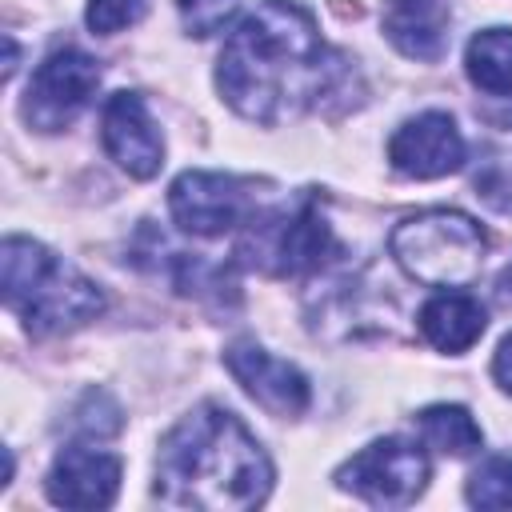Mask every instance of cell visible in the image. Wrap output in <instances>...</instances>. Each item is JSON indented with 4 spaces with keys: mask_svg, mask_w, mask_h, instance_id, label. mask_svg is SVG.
I'll list each match as a JSON object with an SVG mask.
<instances>
[{
    "mask_svg": "<svg viewBox=\"0 0 512 512\" xmlns=\"http://www.w3.org/2000/svg\"><path fill=\"white\" fill-rule=\"evenodd\" d=\"M120 456L88 444H68L44 480V492L56 508H108L120 492Z\"/></svg>",
    "mask_w": 512,
    "mask_h": 512,
    "instance_id": "12",
    "label": "cell"
},
{
    "mask_svg": "<svg viewBox=\"0 0 512 512\" xmlns=\"http://www.w3.org/2000/svg\"><path fill=\"white\" fill-rule=\"evenodd\" d=\"M168 212L192 236H224L248 216L244 184L228 172L188 168L168 188Z\"/></svg>",
    "mask_w": 512,
    "mask_h": 512,
    "instance_id": "8",
    "label": "cell"
},
{
    "mask_svg": "<svg viewBox=\"0 0 512 512\" xmlns=\"http://www.w3.org/2000/svg\"><path fill=\"white\" fill-rule=\"evenodd\" d=\"M468 80L488 96H512V28H484L464 52Z\"/></svg>",
    "mask_w": 512,
    "mask_h": 512,
    "instance_id": "15",
    "label": "cell"
},
{
    "mask_svg": "<svg viewBox=\"0 0 512 512\" xmlns=\"http://www.w3.org/2000/svg\"><path fill=\"white\" fill-rule=\"evenodd\" d=\"M344 84L348 60L320 40L312 12L292 0H260L244 12L216 60L220 96L252 124L320 108Z\"/></svg>",
    "mask_w": 512,
    "mask_h": 512,
    "instance_id": "1",
    "label": "cell"
},
{
    "mask_svg": "<svg viewBox=\"0 0 512 512\" xmlns=\"http://www.w3.org/2000/svg\"><path fill=\"white\" fill-rule=\"evenodd\" d=\"M140 16H144V0H88V12H84V20L96 36H112V32L136 24Z\"/></svg>",
    "mask_w": 512,
    "mask_h": 512,
    "instance_id": "18",
    "label": "cell"
},
{
    "mask_svg": "<svg viewBox=\"0 0 512 512\" xmlns=\"http://www.w3.org/2000/svg\"><path fill=\"white\" fill-rule=\"evenodd\" d=\"M452 0H384V36L408 60H440L448 48Z\"/></svg>",
    "mask_w": 512,
    "mask_h": 512,
    "instance_id": "13",
    "label": "cell"
},
{
    "mask_svg": "<svg viewBox=\"0 0 512 512\" xmlns=\"http://www.w3.org/2000/svg\"><path fill=\"white\" fill-rule=\"evenodd\" d=\"M464 136L448 112H420L404 120L388 140V160L400 176L412 180H436L456 168H464Z\"/></svg>",
    "mask_w": 512,
    "mask_h": 512,
    "instance_id": "10",
    "label": "cell"
},
{
    "mask_svg": "<svg viewBox=\"0 0 512 512\" xmlns=\"http://www.w3.org/2000/svg\"><path fill=\"white\" fill-rule=\"evenodd\" d=\"M472 508H512V456H488L472 468L464 488Z\"/></svg>",
    "mask_w": 512,
    "mask_h": 512,
    "instance_id": "17",
    "label": "cell"
},
{
    "mask_svg": "<svg viewBox=\"0 0 512 512\" xmlns=\"http://www.w3.org/2000/svg\"><path fill=\"white\" fill-rule=\"evenodd\" d=\"M176 8H180L188 36H212V32H220V24L236 8V0H176Z\"/></svg>",
    "mask_w": 512,
    "mask_h": 512,
    "instance_id": "19",
    "label": "cell"
},
{
    "mask_svg": "<svg viewBox=\"0 0 512 512\" xmlns=\"http://www.w3.org/2000/svg\"><path fill=\"white\" fill-rule=\"evenodd\" d=\"M100 140H104V152L136 180H152L164 164V136L152 124L140 92L108 96L100 112Z\"/></svg>",
    "mask_w": 512,
    "mask_h": 512,
    "instance_id": "11",
    "label": "cell"
},
{
    "mask_svg": "<svg viewBox=\"0 0 512 512\" xmlns=\"http://www.w3.org/2000/svg\"><path fill=\"white\" fill-rule=\"evenodd\" d=\"M392 260L428 288H464L480 276L488 236L484 228L456 208H428L400 220L388 236Z\"/></svg>",
    "mask_w": 512,
    "mask_h": 512,
    "instance_id": "4",
    "label": "cell"
},
{
    "mask_svg": "<svg viewBox=\"0 0 512 512\" xmlns=\"http://www.w3.org/2000/svg\"><path fill=\"white\" fill-rule=\"evenodd\" d=\"M420 336L436 348V352H468L484 328H488V312L476 296L468 292H452V288H440L436 296L424 300L420 308Z\"/></svg>",
    "mask_w": 512,
    "mask_h": 512,
    "instance_id": "14",
    "label": "cell"
},
{
    "mask_svg": "<svg viewBox=\"0 0 512 512\" xmlns=\"http://www.w3.org/2000/svg\"><path fill=\"white\" fill-rule=\"evenodd\" d=\"M492 376H496V384L512 396V332L500 340V348H496V356H492Z\"/></svg>",
    "mask_w": 512,
    "mask_h": 512,
    "instance_id": "21",
    "label": "cell"
},
{
    "mask_svg": "<svg viewBox=\"0 0 512 512\" xmlns=\"http://www.w3.org/2000/svg\"><path fill=\"white\" fill-rule=\"evenodd\" d=\"M96 84H100V64L88 52H80V48H56L32 72L20 112H24V120L36 132H60L96 96Z\"/></svg>",
    "mask_w": 512,
    "mask_h": 512,
    "instance_id": "7",
    "label": "cell"
},
{
    "mask_svg": "<svg viewBox=\"0 0 512 512\" xmlns=\"http://www.w3.org/2000/svg\"><path fill=\"white\" fill-rule=\"evenodd\" d=\"M476 196L500 212H512V156H496L484 164V172H476Z\"/></svg>",
    "mask_w": 512,
    "mask_h": 512,
    "instance_id": "20",
    "label": "cell"
},
{
    "mask_svg": "<svg viewBox=\"0 0 512 512\" xmlns=\"http://www.w3.org/2000/svg\"><path fill=\"white\" fill-rule=\"evenodd\" d=\"M224 368L232 372V380L272 416H300L312 400V388H308V376L272 356L268 348H260L256 340H236L224 348Z\"/></svg>",
    "mask_w": 512,
    "mask_h": 512,
    "instance_id": "9",
    "label": "cell"
},
{
    "mask_svg": "<svg viewBox=\"0 0 512 512\" xmlns=\"http://www.w3.org/2000/svg\"><path fill=\"white\" fill-rule=\"evenodd\" d=\"M272 492V460L224 404L180 416L156 452V496L172 508L248 512Z\"/></svg>",
    "mask_w": 512,
    "mask_h": 512,
    "instance_id": "2",
    "label": "cell"
},
{
    "mask_svg": "<svg viewBox=\"0 0 512 512\" xmlns=\"http://www.w3.org/2000/svg\"><path fill=\"white\" fill-rule=\"evenodd\" d=\"M500 292H504V296H512V264L500 272Z\"/></svg>",
    "mask_w": 512,
    "mask_h": 512,
    "instance_id": "22",
    "label": "cell"
},
{
    "mask_svg": "<svg viewBox=\"0 0 512 512\" xmlns=\"http://www.w3.org/2000/svg\"><path fill=\"white\" fill-rule=\"evenodd\" d=\"M236 256L268 276H304L336 256V236L320 216L316 200H296L288 208H268L244 224Z\"/></svg>",
    "mask_w": 512,
    "mask_h": 512,
    "instance_id": "5",
    "label": "cell"
},
{
    "mask_svg": "<svg viewBox=\"0 0 512 512\" xmlns=\"http://www.w3.org/2000/svg\"><path fill=\"white\" fill-rule=\"evenodd\" d=\"M428 456L420 444L380 436L336 468V484L372 508H404L428 484Z\"/></svg>",
    "mask_w": 512,
    "mask_h": 512,
    "instance_id": "6",
    "label": "cell"
},
{
    "mask_svg": "<svg viewBox=\"0 0 512 512\" xmlns=\"http://www.w3.org/2000/svg\"><path fill=\"white\" fill-rule=\"evenodd\" d=\"M4 304L24 320L32 336H60L84 328L104 312V292L76 272L64 256L28 236H8L0 248Z\"/></svg>",
    "mask_w": 512,
    "mask_h": 512,
    "instance_id": "3",
    "label": "cell"
},
{
    "mask_svg": "<svg viewBox=\"0 0 512 512\" xmlns=\"http://www.w3.org/2000/svg\"><path fill=\"white\" fill-rule=\"evenodd\" d=\"M416 428H420L424 444L444 452V456H472L484 444L480 424L460 404H428V408H420L416 412Z\"/></svg>",
    "mask_w": 512,
    "mask_h": 512,
    "instance_id": "16",
    "label": "cell"
}]
</instances>
